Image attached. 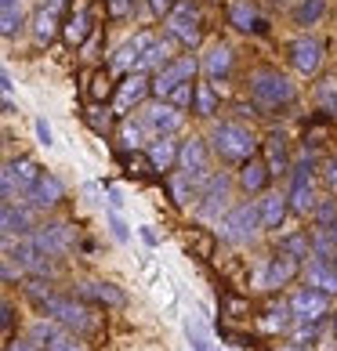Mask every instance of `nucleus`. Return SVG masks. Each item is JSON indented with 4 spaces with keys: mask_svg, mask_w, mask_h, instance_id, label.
<instances>
[{
    "mask_svg": "<svg viewBox=\"0 0 337 351\" xmlns=\"http://www.w3.org/2000/svg\"><path fill=\"white\" fill-rule=\"evenodd\" d=\"M156 138L149 131V123L141 120V112H138V120L135 116H124V123H120V145L127 152H138V149H149V141Z\"/></svg>",
    "mask_w": 337,
    "mask_h": 351,
    "instance_id": "nucleus-27",
    "label": "nucleus"
},
{
    "mask_svg": "<svg viewBox=\"0 0 337 351\" xmlns=\"http://www.w3.org/2000/svg\"><path fill=\"white\" fill-rule=\"evenodd\" d=\"M312 217H316V225H319V228L334 225V221H337V199H323V203H316Z\"/></svg>",
    "mask_w": 337,
    "mask_h": 351,
    "instance_id": "nucleus-39",
    "label": "nucleus"
},
{
    "mask_svg": "<svg viewBox=\"0 0 337 351\" xmlns=\"http://www.w3.org/2000/svg\"><path fill=\"white\" fill-rule=\"evenodd\" d=\"M33 236L44 246L47 257H66L76 246V232H73V225H66V221H47V225L33 228Z\"/></svg>",
    "mask_w": 337,
    "mask_h": 351,
    "instance_id": "nucleus-14",
    "label": "nucleus"
},
{
    "mask_svg": "<svg viewBox=\"0 0 337 351\" xmlns=\"http://www.w3.org/2000/svg\"><path fill=\"white\" fill-rule=\"evenodd\" d=\"M174 44H178L174 36H167V40H163V36H156V40L149 44V51L141 55V62H138V69H135V73L156 76L163 66H171V62H174Z\"/></svg>",
    "mask_w": 337,
    "mask_h": 351,
    "instance_id": "nucleus-24",
    "label": "nucleus"
},
{
    "mask_svg": "<svg viewBox=\"0 0 337 351\" xmlns=\"http://www.w3.org/2000/svg\"><path fill=\"white\" fill-rule=\"evenodd\" d=\"M0 90H4V106L11 101V90H15V76H11V69L4 66V73H0Z\"/></svg>",
    "mask_w": 337,
    "mask_h": 351,
    "instance_id": "nucleus-45",
    "label": "nucleus"
},
{
    "mask_svg": "<svg viewBox=\"0 0 337 351\" xmlns=\"http://www.w3.org/2000/svg\"><path fill=\"white\" fill-rule=\"evenodd\" d=\"M207 141H211L218 160H225V163H247L257 152V134L240 120H218L211 127V134H207Z\"/></svg>",
    "mask_w": 337,
    "mask_h": 351,
    "instance_id": "nucleus-1",
    "label": "nucleus"
},
{
    "mask_svg": "<svg viewBox=\"0 0 337 351\" xmlns=\"http://www.w3.org/2000/svg\"><path fill=\"white\" fill-rule=\"evenodd\" d=\"M163 29L167 36H174L181 47H196L203 40V19H200V8L192 4V0H178L171 8V15L163 19Z\"/></svg>",
    "mask_w": 337,
    "mask_h": 351,
    "instance_id": "nucleus-4",
    "label": "nucleus"
},
{
    "mask_svg": "<svg viewBox=\"0 0 337 351\" xmlns=\"http://www.w3.org/2000/svg\"><path fill=\"white\" fill-rule=\"evenodd\" d=\"M218 112V95H214V84H196V116L211 120Z\"/></svg>",
    "mask_w": 337,
    "mask_h": 351,
    "instance_id": "nucleus-36",
    "label": "nucleus"
},
{
    "mask_svg": "<svg viewBox=\"0 0 337 351\" xmlns=\"http://www.w3.org/2000/svg\"><path fill=\"white\" fill-rule=\"evenodd\" d=\"M232 66H236V51H232V44L214 40L211 47H207V55H203V73H207V80H211V84L225 80V76L232 73Z\"/></svg>",
    "mask_w": 337,
    "mask_h": 351,
    "instance_id": "nucleus-22",
    "label": "nucleus"
},
{
    "mask_svg": "<svg viewBox=\"0 0 337 351\" xmlns=\"http://www.w3.org/2000/svg\"><path fill=\"white\" fill-rule=\"evenodd\" d=\"M290 66L297 76H316L323 69V40H316V36L290 40Z\"/></svg>",
    "mask_w": 337,
    "mask_h": 351,
    "instance_id": "nucleus-17",
    "label": "nucleus"
},
{
    "mask_svg": "<svg viewBox=\"0 0 337 351\" xmlns=\"http://www.w3.org/2000/svg\"><path fill=\"white\" fill-rule=\"evenodd\" d=\"M87 120H91V127H95L98 134H106V131H109V112L102 116V109H91V116H87Z\"/></svg>",
    "mask_w": 337,
    "mask_h": 351,
    "instance_id": "nucleus-44",
    "label": "nucleus"
},
{
    "mask_svg": "<svg viewBox=\"0 0 337 351\" xmlns=\"http://www.w3.org/2000/svg\"><path fill=\"white\" fill-rule=\"evenodd\" d=\"M334 333H337V315H334Z\"/></svg>",
    "mask_w": 337,
    "mask_h": 351,
    "instance_id": "nucleus-56",
    "label": "nucleus"
},
{
    "mask_svg": "<svg viewBox=\"0 0 337 351\" xmlns=\"http://www.w3.org/2000/svg\"><path fill=\"white\" fill-rule=\"evenodd\" d=\"M279 351H308V348H301V344H287V348H279Z\"/></svg>",
    "mask_w": 337,
    "mask_h": 351,
    "instance_id": "nucleus-53",
    "label": "nucleus"
},
{
    "mask_svg": "<svg viewBox=\"0 0 337 351\" xmlns=\"http://www.w3.org/2000/svg\"><path fill=\"white\" fill-rule=\"evenodd\" d=\"M55 36H58V11H51V8L40 4V11L33 15V40L40 47H47Z\"/></svg>",
    "mask_w": 337,
    "mask_h": 351,
    "instance_id": "nucleus-32",
    "label": "nucleus"
},
{
    "mask_svg": "<svg viewBox=\"0 0 337 351\" xmlns=\"http://www.w3.org/2000/svg\"><path fill=\"white\" fill-rule=\"evenodd\" d=\"M19 25H25L22 4H4V8H0V33H4V36H15Z\"/></svg>",
    "mask_w": 337,
    "mask_h": 351,
    "instance_id": "nucleus-35",
    "label": "nucleus"
},
{
    "mask_svg": "<svg viewBox=\"0 0 337 351\" xmlns=\"http://www.w3.org/2000/svg\"><path fill=\"white\" fill-rule=\"evenodd\" d=\"M200 69H203V62L196 55H178L171 66H163L156 76H152V98H171L181 84L196 80Z\"/></svg>",
    "mask_w": 337,
    "mask_h": 351,
    "instance_id": "nucleus-6",
    "label": "nucleus"
},
{
    "mask_svg": "<svg viewBox=\"0 0 337 351\" xmlns=\"http://www.w3.org/2000/svg\"><path fill=\"white\" fill-rule=\"evenodd\" d=\"M62 4H66V0H44V8H51V11H58Z\"/></svg>",
    "mask_w": 337,
    "mask_h": 351,
    "instance_id": "nucleus-52",
    "label": "nucleus"
},
{
    "mask_svg": "<svg viewBox=\"0 0 337 351\" xmlns=\"http://www.w3.org/2000/svg\"><path fill=\"white\" fill-rule=\"evenodd\" d=\"M106 196H109V206H113V210H120V206H124V196H120V189H106Z\"/></svg>",
    "mask_w": 337,
    "mask_h": 351,
    "instance_id": "nucleus-48",
    "label": "nucleus"
},
{
    "mask_svg": "<svg viewBox=\"0 0 337 351\" xmlns=\"http://www.w3.org/2000/svg\"><path fill=\"white\" fill-rule=\"evenodd\" d=\"M80 297H87V301H98V304H106V308H124L127 304V293L120 290V286H113V282H80Z\"/></svg>",
    "mask_w": 337,
    "mask_h": 351,
    "instance_id": "nucleus-30",
    "label": "nucleus"
},
{
    "mask_svg": "<svg viewBox=\"0 0 337 351\" xmlns=\"http://www.w3.org/2000/svg\"><path fill=\"white\" fill-rule=\"evenodd\" d=\"M265 163H268L272 174H287V171H290L287 138H283V134H268V138H265Z\"/></svg>",
    "mask_w": 337,
    "mask_h": 351,
    "instance_id": "nucleus-31",
    "label": "nucleus"
},
{
    "mask_svg": "<svg viewBox=\"0 0 337 351\" xmlns=\"http://www.w3.org/2000/svg\"><path fill=\"white\" fill-rule=\"evenodd\" d=\"M40 174H44V171L36 167V160H30V156L8 160V163H4V199H25Z\"/></svg>",
    "mask_w": 337,
    "mask_h": 351,
    "instance_id": "nucleus-7",
    "label": "nucleus"
},
{
    "mask_svg": "<svg viewBox=\"0 0 337 351\" xmlns=\"http://www.w3.org/2000/svg\"><path fill=\"white\" fill-rule=\"evenodd\" d=\"M33 127H36V138H40V145H47V149L55 145V131H51V123H47V120H36Z\"/></svg>",
    "mask_w": 337,
    "mask_h": 351,
    "instance_id": "nucleus-42",
    "label": "nucleus"
},
{
    "mask_svg": "<svg viewBox=\"0 0 337 351\" xmlns=\"http://www.w3.org/2000/svg\"><path fill=\"white\" fill-rule=\"evenodd\" d=\"M141 120L149 123L152 134H178L181 123H185V112H181L171 98H152L149 106H141Z\"/></svg>",
    "mask_w": 337,
    "mask_h": 351,
    "instance_id": "nucleus-9",
    "label": "nucleus"
},
{
    "mask_svg": "<svg viewBox=\"0 0 337 351\" xmlns=\"http://www.w3.org/2000/svg\"><path fill=\"white\" fill-rule=\"evenodd\" d=\"M211 141L207 138H185L181 141V152H178V171H192V174H211Z\"/></svg>",
    "mask_w": 337,
    "mask_h": 351,
    "instance_id": "nucleus-18",
    "label": "nucleus"
},
{
    "mask_svg": "<svg viewBox=\"0 0 337 351\" xmlns=\"http://www.w3.org/2000/svg\"><path fill=\"white\" fill-rule=\"evenodd\" d=\"M141 239H146L149 246H156V232H152V228H141Z\"/></svg>",
    "mask_w": 337,
    "mask_h": 351,
    "instance_id": "nucleus-50",
    "label": "nucleus"
},
{
    "mask_svg": "<svg viewBox=\"0 0 337 351\" xmlns=\"http://www.w3.org/2000/svg\"><path fill=\"white\" fill-rule=\"evenodd\" d=\"M62 199H66V185L47 171L36 178V185L30 189V196H25V203H30L33 210H51V206H58Z\"/></svg>",
    "mask_w": 337,
    "mask_h": 351,
    "instance_id": "nucleus-21",
    "label": "nucleus"
},
{
    "mask_svg": "<svg viewBox=\"0 0 337 351\" xmlns=\"http://www.w3.org/2000/svg\"><path fill=\"white\" fill-rule=\"evenodd\" d=\"M265 232L262 225V206L257 203H236L232 210L218 221V239H225L232 246H247Z\"/></svg>",
    "mask_w": 337,
    "mask_h": 351,
    "instance_id": "nucleus-3",
    "label": "nucleus"
},
{
    "mask_svg": "<svg viewBox=\"0 0 337 351\" xmlns=\"http://www.w3.org/2000/svg\"><path fill=\"white\" fill-rule=\"evenodd\" d=\"M323 232H327V236L334 239V246H337V221H334V225H327V228H323Z\"/></svg>",
    "mask_w": 337,
    "mask_h": 351,
    "instance_id": "nucleus-51",
    "label": "nucleus"
},
{
    "mask_svg": "<svg viewBox=\"0 0 337 351\" xmlns=\"http://www.w3.org/2000/svg\"><path fill=\"white\" fill-rule=\"evenodd\" d=\"M106 225H109V236H113L116 243H127V239H131V232H127V221L120 217V210H113V206H109V214H106Z\"/></svg>",
    "mask_w": 337,
    "mask_h": 351,
    "instance_id": "nucleus-38",
    "label": "nucleus"
},
{
    "mask_svg": "<svg viewBox=\"0 0 337 351\" xmlns=\"http://www.w3.org/2000/svg\"><path fill=\"white\" fill-rule=\"evenodd\" d=\"M171 101H174V106H178L181 112H185V109L192 106V101H196V84H181V87L174 90V95H171Z\"/></svg>",
    "mask_w": 337,
    "mask_h": 351,
    "instance_id": "nucleus-41",
    "label": "nucleus"
},
{
    "mask_svg": "<svg viewBox=\"0 0 337 351\" xmlns=\"http://www.w3.org/2000/svg\"><path fill=\"white\" fill-rule=\"evenodd\" d=\"M247 90L262 109H279V106H290L297 98V84L279 69H254L247 80Z\"/></svg>",
    "mask_w": 337,
    "mask_h": 351,
    "instance_id": "nucleus-2",
    "label": "nucleus"
},
{
    "mask_svg": "<svg viewBox=\"0 0 337 351\" xmlns=\"http://www.w3.org/2000/svg\"><path fill=\"white\" fill-rule=\"evenodd\" d=\"M316 160L312 156H305L301 163L294 167V185H290V206L297 214H312L316 210Z\"/></svg>",
    "mask_w": 337,
    "mask_h": 351,
    "instance_id": "nucleus-11",
    "label": "nucleus"
},
{
    "mask_svg": "<svg viewBox=\"0 0 337 351\" xmlns=\"http://www.w3.org/2000/svg\"><path fill=\"white\" fill-rule=\"evenodd\" d=\"M91 33V11H73V19L66 22V40L73 47H80Z\"/></svg>",
    "mask_w": 337,
    "mask_h": 351,
    "instance_id": "nucleus-34",
    "label": "nucleus"
},
{
    "mask_svg": "<svg viewBox=\"0 0 337 351\" xmlns=\"http://www.w3.org/2000/svg\"><path fill=\"white\" fill-rule=\"evenodd\" d=\"M33 206L19 203V199H4V210H0V225H4V243H11L15 236H30L33 232Z\"/></svg>",
    "mask_w": 337,
    "mask_h": 351,
    "instance_id": "nucleus-20",
    "label": "nucleus"
},
{
    "mask_svg": "<svg viewBox=\"0 0 337 351\" xmlns=\"http://www.w3.org/2000/svg\"><path fill=\"white\" fill-rule=\"evenodd\" d=\"M330 112H334V116H337V98H334V101H330Z\"/></svg>",
    "mask_w": 337,
    "mask_h": 351,
    "instance_id": "nucleus-55",
    "label": "nucleus"
},
{
    "mask_svg": "<svg viewBox=\"0 0 337 351\" xmlns=\"http://www.w3.org/2000/svg\"><path fill=\"white\" fill-rule=\"evenodd\" d=\"M30 341H36V344H55V341H62V333H58V326H55V319H40V322H33V330H30Z\"/></svg>",
    "mask_w": 337,
    "mask_h": 351,
    "instance_id": "nucleus-37",
    "label": "nucleus"
},
{
    "mask_svg": "<svg viewBox=\"0 0 337 351\" xmlns=\"http://www.w3.org/2000/svg\"><path fill=\"white\" fill-rule=\"evenodd\" d=\"M257 206H262V225L265 228H279L283 217H287V210H290V192H262Z\"/></svg>",
    "mask_w": 337,
    "mask_h": 351,
    "instance_id": "nucleus-28",
    "label": "nucleus"
},
{
    "mask_svg": "<svg viewBox=\"0 0 337 351\" xmlns=\"http://www.w3.org/2000/svg\"><path fill=\"white\" fill-rule=\"evenodd\" d=\"M178 152H181V141H174V134H156L146 149V160H149V171H160V174H174L178 167Z\"/></svg>",
    "mask_w": 337,
    "mask_h": 351,
    "instance_id": "nucleus-19",
    "label": "nucleus"
},
{
    "mask_svg": "<svg viewBox=\"0 0 337 351\" xmlns=\"http://www.w3.org/2000/svg\"><path fill=\"white\" fill-rule=\"evenodd\" d=\"M268 178H272V171H268L265 160H247V163H240L236 185H240L243 192H251V196H257V192H265Z\"/></svg>",
    "mask_w": 337,
    "mask_h": 351,
    "instance_id": "nucleus-29",
    "label": "nucleus"
},
{
    "mask_svg": "<svg viewBox=\"0 0 337 351\" xmlns=\"http://www.w3.org/2000/svg\"><path fill=\"white\" fill-rule=\"evenodd\" d=\"M323 181H327L330 192H337V160H327V163H323Z\"/></svg>",
    "mask_w": 337,
    "mask_h": 351,
    "instance_id": "nucleus-43",
    "label": "nucleus"
},
{
    "mask_svg": "<svg viewBox=\"0 0 337 351\" xmlns=\"http://www.w3.org/2000/svg\"><path fill=\"white\" fill-rule=\"evenodd\" d=\"M4 4H22V0H0V8H4Z\"/></svg>",
    "mask_w": 337,
    "mask_h": 351,
    "instance_id": "nucleus-54",
    "label": "nucleus"
},
{
    "mask_svg": "<svg viewBox=\"0 0 337 351\" xmlns=\"http://www.w3.org/2000/svg\"><path fill=\"white\" fill-rule=\"evenodd\" d=\"M156 40V33H138V36H131V40H124L120 47L113 51V58H109V69L113 73H120V76H127V73H135L138 69V62H141V55L149 51V44Z\"/></svg>",
    "mask_w": 337,
    "mask_h": 351,
    "instance_id": "nucleus-16",
    "label": "nucleus"
},
{
    "mask_svg": "<svg viewBox=\"0 0 337 351\" xmlns=\"http://www.w3.org/2000/svg\"><path fill=\"white\" fill-rule=\"evenodd\" d=\"M47 351H84V348L76 344V341H69V337H62V341H55V344H51Z\"/></svg>",
    "mask_w": 337,
    "mask_h": 351,
    "instance_id": "nucleus-47",
    "label": "nucleus"
},
{
    "mask_svg": "<svg viewBox=\"0 0 337 351\" xmlns=\"http://www.w3.org/2000/svg\"><path fill=\"white\" fill-rule=\"evenodd\" d=\"M4 254L19 265V271H47V254H44V246L36 243L33 232L30 236H19V243L15 239L4 243Z\"/></svg>",
    "mask_w": 337,
    "mask_h": 351,
    "instance_id": "nucleus-12",
    "label": "nucleus"
},
{
    "mask_svg": "<svg viewBox=\"0 0 337 351\" xmlns=\"http://www.w3.org/2000/svg\"><path fill=\"white\" fill-rule=\"evenodd\" d=\"M149 8H152V15L167 19V15H171V8H174V0H149Z\"/></svg>",
    "mask_w": 337,
    "mask_h": 351,
    "instance_id": "nucleus-46",
    "label": "nucleus"
},
{
    "mask_svg": "<svg viewBox=\"0 0 337 351\" xmlns=\"http://www.w3.org/2000/svg\"><path fill=\"white\" fill-rule=\"evenodd\" d=\"M229 22L236 25L240 33H247V36H257V33H265L262 11L254 8V0H232V4H229Z\"/></svg>",
    "mask_w": 337,
    "mask_h": 351,
    "instance_id": "nucleus-25",
    "label": "nucleus"
},
{
    "mask_svg": "<svg viewBox=\"0 0 337 351\" xmlns=\"http://www.w3.org/2000/svg\"><path fill=\"white\" fill-rule=\"evenodd\" d=\"M327 15V0H297L294 4V25H316Z\"/></svg>",
    "mask_w": 337,
    "mask_h": 351,
    "instance_id": "nucleus-33",
    "label": "nucleus"
},
{
    "mask_svg": "<svg viewBox=\"0 0 337 351\" xmlns=\"http://www.w3.org/2000/svg\"><path fill=\"white\" fill-rule=\"evenodd\" d=\"M297 271H305V265H301V257L297 254H290V250H279L268 257V265H265V271H262V286L265 290H276V286H287Z\"/></svg>",
    "mask_w": 337,
    "mask_h": 351,
    "instance_id": "nucleus-15",
    "label": "nucleus"
},
{
    "mask_svg": "<svg viewBox=\"0 0 337 351\" xmlns=\"http://www.w3.org/2000/svg\"><path fill=\"white\" fill-rule=\"evenodd\" d=\"M229 196H232V178L222 171V174H211L207 178V185L200 189V196H196V217L200 221H222L232 206H229Z\"/></svg>",
    "mask_w": 337,
    "mask_h": 351,
    "instance_id": "nucleus-5",
    "label": "nucleus"
},
{
    "mask_svg": "<svg viewBox=\"0 0 337 351\" xmlns=\"http://www.w3.org/2000/svg\"><path fill=\"white\" fill-rule=\"evenodd\" d=\"M44 315H51L58 326H66L73 333H87L91 330V311L84 304H76L73 297H47V301H44Z\"/></svg>",
    "mask_w": 337,
    "mask_h": 351,
    "instance_id": "nucleus-10",
    "label": "nucleus"
},
{
    "mask_svg": "<svg viewBox=\"0 0 337 351\" xmlns=\"http://www.w3.org/2000/svg\"><path fill=\"white\" fill-rule=\"evenodd\" d=\"M152 95V76L149 73H127L124 84L116 87L113 98V112L116 116H131L135 109H141V101Z\"/></svg>",
    "mask_w": 337,
    "mask_h": 351,
    "instance_id": "nucleus-8",
    "label": "nucleus"
},
{
    "mask_svg": "<svg viewBox=\"0 0 337 351\" xmlns=\"http://www.w3.org/2000/svg\"><path fill=\"white\" fill-rule=\"evenodd\" d=\"M305 282L316 286V290H327V293H337V261L330 257H308L305 261Z\"/></svg>",
    "mask_w": 337,
    "mask_h": 351,
    "instance_id": "nucleus-23",
    "label": "nucleus"
},
{
    "mask_svg": "<svg viewBox=\"0 0 337 351\" xmlns=\"http://www.w3.org/2000/svg\"><path fill=\"white\" fill-rule=\"evenodd\" d=\"M106 4H109V15L113 19H131L141 0H106Z\"/></svg>",
    "mask_w": 337,
    "mask_h": 351,
    "instance_id": "nucleus-40",
    "label": "nucleus"
},
{
    "mask_svg": "<svg viewBox=\"0 0 337 351\" xmlns=\"http://www.w3.org/2000/svg\"><path fill=\"white\" fill-rule=\"evenodd\" d=\"M290 308H294V319L297 322H319L330 311V293L327 290H316V286L305 282L301 290L290 297Z\"/></svg>",
    "mask_w": 337,
    "mask_h": 351,
    "instance_id": "nucleus-13",
    "label": "nucleus"
},
{
    "mask_svg": "<svg viewBox=\"0 0 337 351\" xmlns=\"http://www.w3.org/2000/svg\"><path fill=\"white\" fill-rule=\"evenodd\" d=\"M8 351H40V348H36V341H15L8 344Z\"/></svg>",
    "mask_w": 337,
    "mask_h": 351,
    "instance_id": "nucleus-49",
    "label": "nucleus"
},
{
    "mask_svg": "<svg viewBox=\"0 0 337 351\" xmlns=\"http://www.w3.org/2000/svg\"><path fill=\"white\" fill-rule=\"evenodd\" d=\"M211 174H214V171H211ZM211 174L174 171V174H171V192H174V203H178V206H189V203H196L200 189L207 185V178H211Z\"/></svg>",
    "mask_w": 337,
    "mask_h": 351,
    "instance_id": "nucleus-26",
    "label": "nucleus"
}]
</instances>
